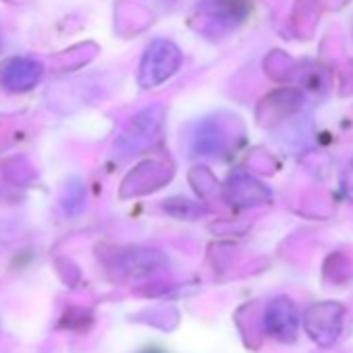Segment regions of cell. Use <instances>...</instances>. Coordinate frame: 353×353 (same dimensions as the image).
Instances as JSON below:
<instances>
[{
	"label": "cell",
	"mask_w": 353,
	"mask_h": 353,
	"mask_svg": "<svg viewBox=\"0 0 353 353\" xmlns=\"http://www.w3.org/2000/svg\"><path fill=\"white\" fill-rule=\"evenodd\" d=\"M183 57L181 50L174 42L170 40H154L139 63V71H137V81L141 88H158L164 81H168L176 71L181 69Z\"/></svg>",
	"instance_id": "cell-1"
},
{
	"label": "cell",
	"mask_w": 353,
	"mask_h": 353,
	"mask_svg": "<svg viewBox=\"0 0 353 353\" xmlns=\"http://www.w3.org/2000/svg\"><path fill=\"white\" fill-rule=\"evenodd\" d=\"M164 114H166L164 104H152V106H145L143 110H139L135 117H131V121L125 125L123 133L114 141V150H112L114 156L117 158L131 156L133 152L141 150L152 139H156L162 129Z\"/></svg>",
	"instance_id": "cell-2"
},
{
	"label": "cell",
	"mask_w": 353,
	"mask_h": 353,
	"mask_svg": "<svg viewBox=\"0 0 353 353\" xmlns=\"http://www.w3.org/2000/svg\"><path fill=\"white\" fill-rule=\"evenodd\" d=\"M343 305L336 301H318L305 310L303 324L307 334L320 345L328 347L332 345L343 328Z\"/></svg>",
	"instance_id": "cell-3"
},
{
	"label": "cell",
	"mask_w": 353,
	"mask_h": 353,
	"mask_svg": "<svg viewBox=\"0 0 353 353\" xmlns=\"http://www.w3.org/2000/svg\"><path fill=\"white\" fill-rule=\"evenodd\" d=\"M168 266V258L158 250H145V248H129L121 250L112 262L110 268L123 276V279H141L156 274Z\"/></svg>",
	"instance_id": "cell-4"
},
{
	"label": "cell",
	"mask_w": 353,
	"mask_h": 353,
	"mask_svg": "<svg viewBox=\"0 0 353 353\" xmlns=\"http://www.w3.org/2000/svg\"><path fill=\"white\" fill-rule=\"evenodd\" d=\"M170 166L158 162V160H145L137 164L123 181L121 188V198H131V196H141L150 194L158 188H162L170 179Z\"/></svg>",
	"instance_id": "cell-5"
},
{
	"label": "cell",
	"mask_w": 353,
	"mask_h": 353,
	"mask_svg": "<svg viewBox=\"0 0 353 353\" xmlns=\"http://www.w3.org/2000/svg\"><path fill=\"white\" fill-rule=\"evenodd\" d=\"M297 324L299 318L291 299L276 297L268 303L264 312V326L268 334H272L279 341H293L297 334Z\"/></svg>",
	"instance_id": "cell-6"
},
{
	"label": "cell",
	"mask_w": 353,
	"mask_h": 353,
	"mask_svg": "<svg viewBox=\"0 0 353 353\" xmlns=\"http://www.w3.org/2000/svg\"><path fill=\"white\" fill-rule=\"evenodd\" d=\"M42 73H44V67L40 61L19 57V59H11L5 65L0 81H3L5 90L21 94V92H30L32 88H36L42 79Z\"/></svg>",
	"instance_id": "cell-7"
},
{
	"label": "cell",
	"mask_w": 353,
	"mask_h": 353,
	"mask_svg": "<svg viewBox=\"0 0 353 353\" xmlns=\"http://www.w3.org/2000/svg\"><path fill=\"white\" fill-rule=\"evenodd\" d=\"M227 198L235 206H258L270 200V192L248 174H235L227 183Z\"/></svg>",
	"instance_id": "cell-8"
},
{
	"label": "cell",
	"mask_w": 353,
	"mask_h": 353,
	"mask_svg": "<svg viewBox=\"0 0 353 353\" xmlns=\"http://www.w3.org/2000/svg\"><path fill=\"white\" fill-rule=\"evenodd\" d=\"M225 145H227L225 131L214 121L200 123L196 133L192 135V150L202 156H216L225 150Z\"/></svg>",
	"instance_id": "cell-9"
},
{
	"label": "cell",
	"mask_w": 353,
	"mask_h": 353,
	"mask_svg": "<svg viewBox=\"0 0 353 353\" xmlns=\"http://www.w3.org/2000/svg\"><path fill=\"white\" fill-rule=\"evenodd\" d=\"M61 204H63L67 214H71V216L79 214L85 208V190H83V185L79 181H73L71 185H67L65 194L61 198Z\"/></svg>",
	"instance_id": "cell-10"
},
{
	"label": "cell",
	"mask_w": 353,
	"mask_h": 353,
	"mask_svg": "<svg viewBox=\"0 0 353 353\" xmlns=\"http://www.w3.org/2000/svg\"><path fill=\"white\" fill-rule=\"evenodd\" d=\"M164 210L176 219H196L204 212V208L192 200H181V198H172L164 202Z\"/></svg>",
	"instance_id": "cell-11"
},
{
	"label": "cell",
	"mask_w": 353,
	"mask_h": 353,
	"mask_svg": "<svg viewBox=\"0 0 353 353\" xmlns=\"http://www.w3.org/2000/svg\"><path fill=\"white\" fill-rule=\"evenodd\" d=\"M343 188H345V194L353 200V160L347 166V170L343 172Z\"/></svg>",
	"instance_id": "cell-12"
}]
</instances>
